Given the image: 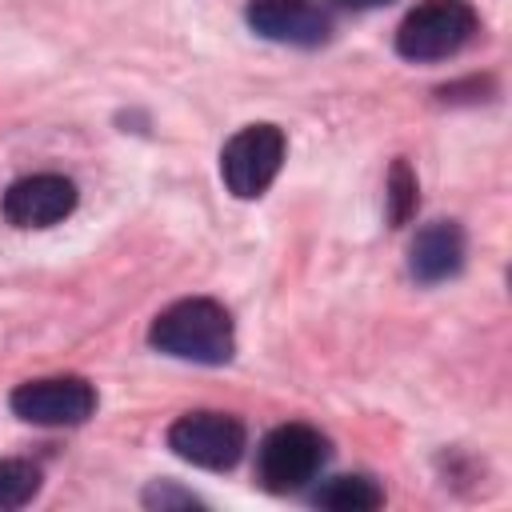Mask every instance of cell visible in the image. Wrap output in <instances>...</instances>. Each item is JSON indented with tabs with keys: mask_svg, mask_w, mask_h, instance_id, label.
<instances>
[{
	"mask_svg": "<svg viewBox=\"0 0 512 512\" xmlns=\"http://www.w3.org/2000/svg\"><path fill=\"white\" fill-rule=\"evenodd\" d=\"M148 344L172 360L188 364H228L236 352V328L220 300L212 296H184L156 312L148 328Z\"/></svg>",
	"mask_w": 512,
	"mask_h": 512,
	"instance_id": "obj_1",
	"label": "cell"
},
{
	"mask_svg": "<svg viewBox=\"0 0 512 512\" xmlns=\"http://www.w3.org/2000/svg\"><path fill=\"white\" fill-rule=\"evenodd\" d=\"M480 28L468 0H420L396 28V52L412 64H432L456 56Z\"/></svg>",
	"mask_w": 512,
	"mask_h": 512,
	"instance_id": "obj_2",
	"label": "cell"
},
{
	"mask_svg": "<svg viewBox=\"0 0 512 512\" xmlns=\"http://www.w3.org/2000/svg\"><path fill=\"white\" fill-rule=\"evenodd\" d=\"M328 460V440L312 424H280L256 448V480L264 492H300Z\"/></svg>",
	"mask_w": 512,
	"mask_h": 512,
	"instance_id": "obj_3",
	"label": "cell"
},
{
	"mask_svg": "<svg viewBox=\"0 0 512 512\" xmlns=\"http://www.w3.org/2000/svg\"><path fill=\"white\" fill-rule=\"evenodd\" d=\"M284 132L276 124H244L228 144L220 148V176L224 188L236 200H256L272 188L280 164H284Z\"/></svg>",
	"mask_w": 512,
	"mask_h": 512,
	"instance_id": "obj_4",
	"label": "cell"
},
{
	"mask_svg": "<svg viewBox=\"0 0 512 512\" xmlns=\"http://www.w3.org/2000/svg\"><path fill=\"white\" fill-rule=\"evenodd\" d=\"M168 448L184 464H196L208 472H228L240 464V456L248 448V432L228 412H184L168 428Z\"/></svg>",
	"mask_w": 512,
	"mask_h": 512,
	"instance_id": "obj_5",
	"label": "cell"
},
{
	"mask_svg": "<svg viewBox=\"0 0 512 512\" xmlns=\"http://www.w3.org/2000/svg\"><path fill=\"white\" fill-rule=\"evenodd\" d=\"M8 404L28 424L76 428L96 412V388L84 376H40V380L16 384Z\"/></svg>",
	"mask_w": 512,
	"mask_h": 512,
	"instance_id": "obj_6",
	"label": "cell"
},
{
	"mask_svg": "<svg viewBox=\"0 0 512 512\" xmlns=\"http://www.w3.org/2000/svg\"><path fill=\"white\" fill-rule=\"evenodd\" d=\"M76 184L60 172H32L4 188V220L12 228H52L76 212Z\"/></svg>",
	"mask_w": 512,
	"mask_h": 512,
	"instance_id": "obj_7",
	"label": "cell"
},
{
	"mask_svg": "<svg viewBox=\"0 0 512 512\" xmlns=\"http://www.w3.org/2000/svg\"><path fill=\"white\" fill-rule=\"evenodd\" d=\"M244 20L256 36L292 48H320L332 36V16L316 0H248Z\"/></svg>",
	"mask_w": 512,
	"mask_h": 512,
	"instance_id": "obj_8",
	"label": "cell"
},
{
	"mask_svg": "<svg viewBox=\"0 0 512 512\" xmlns=\"http://www.w3.org/2000/svg\"><path fill=\"white\" fill-rule=\"evenodd\" d=\"M464 252H468L464 228L456 220H432L416 232L412 252H408V268L420 284H440L464 268Z\"/></svg>",
	"mask_w": 512,
	"mask_h": 512,
	"instance_id": "obj_9",
	"label": "cell"
},
{
	"mask_svg": "<svg viewBox=\"0 0 512 512\" xmlns=\"http://www.w3.org/2000/svg\"><path fill=\"white\" fill-rule=\"evenodd\" d=\"M312 504L332 512H372L384 504V488L368 476H332L312 492Z\"/></svg>",
	"mask_w": 512,
	"mask_h": 512,
	"instance_id": "obj_10",
	"label": "cell"
},
{
	"mask_svg": "<svg viewBox=\"0 0 512 512\" xmlns=\"http://www.w3.org/2000/svg\"><path fill=\"white\" fill-rule=\"evenodd\" d=\"M40 468L32 460H20V456H8L0 460V512H12V508H24L36 500L40 492Z\"/></svg>",
	"mask_w": 512,
	"mask_h": 512,
	"instance_id": "obj_11",
	"label": "cell"
},
{
	"mask_svg": "<svg viewBox=\"0 0 512 512\" xmlns=\"http://www.w3.org/2000/svg\"><path fill=\"white\" fill-rule=\"evenodd\" d=\"M384 200H388V224L400 228L416 216V204H420V184H416V172L408 160H396L388 180H384Z\"/></svg>",
	"mask_w": 512,
	"mask_h": 512,
	"instance_id": "obj_12",
	"label": "cell"
},
{
	"mask_svg": "<svg viewBox=\"0 0 512 512\" xmlns=\"http://www.w3.org/2000/svg\"><path fill=\"white\" fill-rule=\"evenodd\" d=\"M144 504L148 508H196L200 500L192 496V492H184V488H176V484H168V480H156L148 492H144Z\"/></svg>",
	"mask_w": 512,
	"mask_h": 512,
	"instance_id": "obj_13",
	"label": "cell"
},
{
	"mask_svg": "<svg viewBox=\"0 0 512 512\" xmlns=\"http://www.w3.org/2000/svg\"><path fill=\"white\" fill-rule=\"evenodd\" d=\"M336 8H348V12H368V8H384L392 0H332Z\"/></svg>",
	"mask_w": 512,
	"mask_h": 512,
	"instance_id": "obj_14",
	"label": "cell"
}]
</instances>
